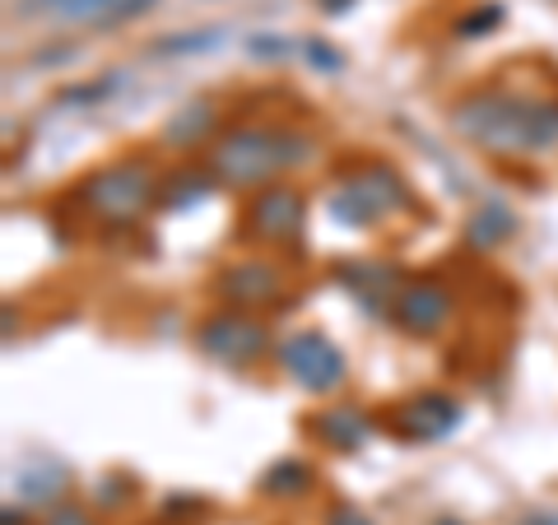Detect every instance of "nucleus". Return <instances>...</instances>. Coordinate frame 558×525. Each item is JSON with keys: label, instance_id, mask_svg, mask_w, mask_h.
Returning <instances> with one entry per match:
<instances>
[{"label": "nucleus", "instance_id": "1", "mask_svg": "<svg viewBox=\"0 0 558 525\" xmlns=\"http://www.w3.org/2000/svg\"><path fill=\"white\" fill-rule=\"evenodd\" d=\"M457 131L494 154L549 149L558 145V102H535L517 94H470L457 108Z\"/></svg>", "mask_w": 558, "mask_h": 525}, {"label": "nucleus", "instance_id": "2", "mask_svg": "<svg viewBox=\"0 0 558 525\" xmlns=\"http://www.w3.org/2000/svg\"><path fill=\"white\" fill-rule=\"evenodd\" d=\"M307 154H312V139L299 131L242 126L209 149V172H215V182H229V186H260L275 172L303 163Z\"/></svg>", "mask_w": 558, "mask_h": 525}, {"label": "nucleus", "instance_id": "3", "mask_svg": "<svg viewBox=\"0 0 558 525\" xmlns=\"http://www.w3.org/2000/svg\"><path fill=\"white\" fill-rule=\"evenodd\" d=\"M80 200L89 205V215H98V219L126 223V219H140L159 200V182H154V168L145 159H135V163L126 159V163L94 172V178L80 186Z\"/></svg>", "mask_w": 558, "mask_h": 525}, {"label": "nucleus", "instance_id": "4", "mask_svg": "<svg viewBox=\"0 0 558 525\" xmlns=\"http://www.w3.org/2000/svg\"><path fill=\"white\" fill-rule=\"evenodd\" d=\"M400 209H410V191L391 168H381V163L359 168L354 178L330 196V215H336L340 223H354V229H368V223L400 215Z\"/></svg>", "mask_w": 558, "mask_h": 525}, {"label": "nucleus", "instance_id": "5", "mask_svg": "<svg viewBox=\"0 0 558 525\" xmlns=\"http://www.w3.org/2000/svg\"><path fill=\"white\" fill-rule=\"evenodd\" d=\"M279 363H284V373L312 395H330L344 387V354L326 335H317V330L289 335L279 344Z\"/></svg>", "mask_w": 558, "mask_h": 525}, {"label": "nucleus", "instance_id": "6", "mask_svg": "<svg viewBox=\"0 0 558 525\" xmlns=\"http://www.w3.org/2000/svg\"><path fill=\"white\" fill-rule=\"evenodd\" d=\"M149 10L154 0H20V14H28V20H57L80 28H117Z\"/></svg>", "mask_w": 558, "mask_h": 525}, {"label": "nucleus", "instance_id": "7", "mask_svg": "<svg viewBox=\"0 0 558 525\" xmlns=\"http://www.w3.org/2000/svg\"><path fill=\"white\" fill-rule=\"evenodd\" d=\"M307 219V200L284 182H270L256 191V200L247 209V233L260 242H299Z\"/></svg>", "mask_w": 558, "mask_h": 525}, {"label": "nucleus", "instance_id": "8", "mask_svg": "<svg viewBox=\"0 0 558 525\" xmlns=\"http://www.w3.org/2000/svg\"><path fill=\"white\" fill-rule=\"evenodd\" d=\"M201 349L215 363H229V367H252L260 354H266V330H260L252 317L242 312H219L201 326Z\"/></svg>", "mask_w": 558, "mask_h": 525}, {"label": "nucleus", "instance_id": "9", "mask_svg": "<svg viewBox=\"0 0 558 525\" xmlns=\"http://www.w3.org/2000/svg\"><path fill=\"white\" fill-rule=\"evenodd\" d=\"M457 424H461V405L451 395H438V391L405 400L391 418V428L400 437H410V442H438V437H447Z\"/></svg>", "mask_w": 558, "mask_h": 525}, {"label": "nucleus", "instance_id": "10", "mask_svg": "<svg viewBox=\"0 0 558 525\" xmlns=\"http://www.w3.org/2000/svg\"><path fill=\"white\" fill-rule=\"evenodd\" d=\"M447 317H451V297L438 284H410L391 303V321L410 330V335H433V330H442Z\"/></svg>", "mask_w": 558, "mask_h": 525}, {"label": "nucleus", "instance_id": "11", "mask_svg": "<svg viewBox=\"0 0 558 525\" xmlns=\"http://www.w3.org/2000/svg\"><path fill=\"white\" fill-rule=\"evenodd\" d=\"M219 293L223 303H238V307H266L279 293V270L266 266V260H238V266L223 270Z\"/></svg>", "mask_w": 558, "mask_h": 525}, {"label": "nucleus", "instance_id": "12", "mask_svg": "<svg viewBox=\"0 0 558 525\" xmlns=\"http://www.w3.org/2000/svg\"><path fill=\"white\" fill-rule=\"evenodd\" d=\"M340 274H344L349 293H354L368 312H377V307H387V312H391V303L400 297V293H396V270L377 266V260H354V266H344Z\"/></svg>", "mask_w": 558, "mask_h": 525}, {"label": "nucleus", "instance_id": "13", "mask_svg": "<svg viewBox=\"0 0 558 525\" xmlns=\"http://www.w3.org/2000/svg\"><path fill=\"white\" fill-rule=\"evenodd\" d=\"M312 432H317V442L330 451H359L373 428H368V414H359V410H326L317 424H312Z\"/></svg>", "mask_w": 558, "mask_h": 525}, {"label": "nucleus", "instance_id": "14", "mask_svg": "<svg viewBox=\"0 0 558 525\" xmlns=\"http://www.w3.org/2000/svg\"><path fill=\"white\" fill-rule=\"evenodd\" d=\"M209 186H215V172L205 168H186V172H172L168 182H159V200L172 205V209H186L209 196Z\"/></svg>", "mask_w": 558, "mask_h": 525}, {"label": "nucleus", "instance_id": "15", "mask_svg": "<svg viewBox=\"0 0 558 525\" xmlns=\"http://www.w3.org/2000/svg\"><path fill=\"white\" fill-rule=\"evenodd\" d=\"M209 126H215V108L209 102H196V108H186L178 112L163 126V139L168 145H178V149H191V145H201V139L209 135Z\"/></svg>", "mask_w": 558, "mask_h": 525}, {"label": "nucleus", "instance_id": "16", "mask_svg": "<svg viewBox=\"0 0 558 525\" xmlns=\"http://www.w3.org/2000/svg\"><path fill=\"white\" fill-rule=\"evenodd\" d=\"M303 488H312V469L303 461H284V465H275L270 475H266V493H303Z\"/></svg>", "mask_w": 558, "mask_h": 525}, {"label": "nucleus", "instance_id": "17", "mask_svg": "<svg viewBox=\"0 0 558 525\" xmlns=\"http://www.w3.org/2000/svg\"><path fill=\"white\" fill-rule=\"evenodd\" d=\"M508 223H512V219L502 215V205H488L484 215H480L475 223H470V242H475V247H494V242H502V237L512 233Z\"/></svg>", "mask_w": 558, "mask_h": 525}, {"label": "nucleus", "instance_id": "18", "mask_svg": "<svg viewBox=\"0 0 558 525\" xmlns=\"http://www.w3.org/2000/svg\"><path fill=\"white\" fill-rule=\"evenodd\" d=\"M47 525H98L89 512H84V506H51V516H47Z\"/></svg>", "mask_w": 558, "mask_h": 525}, {"label": "nucleus", "instance_id": "19", "mask_svg": "<svg viewBox=\"0 0 558 525\" xmlns=\"http://www.w3.org/2000/svg\"><path fill=\"white\" fill-rule=\"evenodd\" d=\"M219 33H191V38H172L163 51L168 57H182V51H201V47H215Z\"/></svg>", "mask_w": 558, "mask_h": 525}, {"label": "nucleus", "instance_id": "20", "mask_svg": "<svg viewBox=\"0 0 558 525\" xmlns=\"http://www.w3.org/2000/svg\"><path fill=\"white\" fill-rule=\"evenodd\" d=\"M307 61L317 65V70H340V65H344L340 51H330V47H322V42H312V47H307Z\"/></svg>", "mask_w": 558, "mask_h": 525}, {"label": "nucleus", "instance_id": "21", "mask_svg": "<svg viewBox=\"0 0 558 525\" xmlns=\"http://www.w3.org/2000/svg\"><path fill=\"white\" fill-rule=\"evenodd\" d=\"M498 20H502V10L494 5V10H480V14H475V20H461L457 28H461V33H484V28H494Z\"/></svg>", "mask_w": 558, "mask_h": 525}, {"label": "nucleus", "instance_id": "22", "mask_svg": "<svg viewBox=\"0 0 558 525\" xmlns=\"http://www.w3.org/2000/svg\"><path fill=\"white\" fill-rule=\"evenodd\" d=\"M326 525H373V521L363 512H354V506H336V512L326 516Z\"/></svg>", "mask_w": 558, "mask_h": 525}, {"label": "nucleus", "instance_id": "23", "mask_svg": "<svg viewBox=\"0 0 558 525\" xmlns=\"http://www.w3.org/2000/svg\"><path fill=\"white\" fill-rule=\"evenodd\" d=\"M252 51L256 57H289V47L279 38H252Z\"/></svg>", "mask_w": 558, "mask_h": 525}, {"label": "nucleus", "instance_id": "24", "mask_svg": "<svg viewBox=\"0 0 558 525\" xmlns=\"http://www.w3.org/2000/svg\"><path fill=\"white\" fill-rule=\"evenodd\" d=\"M344 5H349V0H330V5H326V10H344Z\"/></svg>", "mask_w": 558, "mask_h": 525}, {"label": "nucleus", "instance_id": "25", "mask_svg": "<svg viewBox=\"0 0 558 525\" xmlns=\"http://www.w3.org/2000/svg\"><path fill=\"white\" fill-rule=\"evenodd\" d=\"M442 525H457V521H442Z\"/></svg>", "mask_w": 558, "mask_h": 525}]
</instances>
